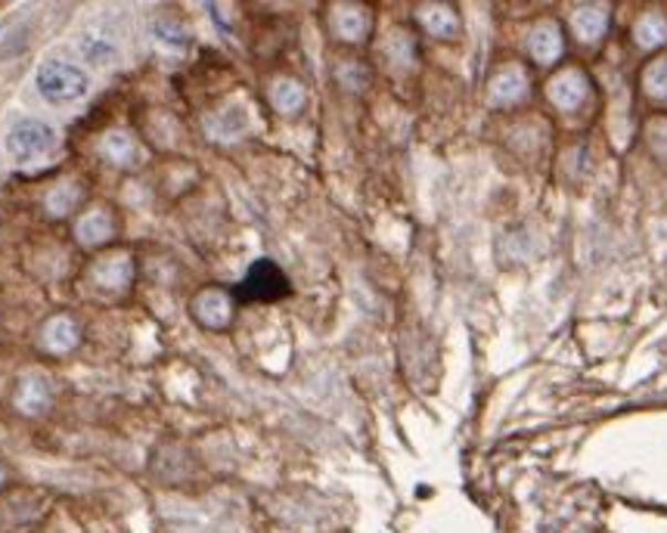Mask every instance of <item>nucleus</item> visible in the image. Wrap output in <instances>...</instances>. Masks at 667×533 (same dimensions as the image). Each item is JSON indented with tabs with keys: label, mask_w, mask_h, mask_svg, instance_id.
I'll use <instances>...</instances> for the list:
<instances>
[{
	"label": "nucleus",
	"mask_w": 667,
	"mask_h": 533,
	"mask_svg": "<svg viewBox=\"0 0 667 533\" xmlns=\"http://www.w3.org/2000/svg\"><path fill=\"white\" fill-rule=\"evenodd\" d=\"M373 10L366 3H333L326 7V29L333 34V41L345 48H361L373 34Z\"/></svg>",
	"instance_id": "4"
},
{
	"label": "nucleus",
	"mask_w": 667,
	"mask_h": 533,
	"mask_svg": "<svg viewBox=\"0 0 667 533\" xmlns=\"http://www.w3.org/2000/svg\"><path fill=\"white\" fill-rule=\"evenodd\" d=\"M268 100H271L273 112H280V115H299L304 109V103H308V91H304L302 81L295 79H277L268 87Z\"/></svg>",
	"instance_id": "16"
},
{
	"label": "nucleus",
	"mask_w": 667,
	"mask_h": 533,
	"mask_svg": "<svg viewBox=\"0 0 667 533\" xmlns=\"http://www.w3.org/2000/svg\"><path fill=\"white\" fill-rule=\"evenodd\" d=\"M572 32L584 48H603L612 32V7L608 3H584L572 13Z\"/></svg>",
	"instance_id": "12"
},
{
	"label": "nucleus",
	"mask_w": 667,
	"mask_h": 533,
	"mask_svg": "<svg viewBox=\"0 0 667 533\" xmlns=\"http://www.w3.org/2000/svg\"><path fill=\"white\" fill-rule=\"evenodd\" d=\"M79 48H81V56H84L91 65H110L112 60L118 56V44H115L103 29H91V32L81 34Z\"/></svg>",
	"instance_id": "19"
},
{
	"label": "nucleus",
	"mask_w": 667,
	"mask_h": 533,
	"mask_svg": "<svg viewBox=\"0 0 667 533\" xmlns=\"http://www.w3.org/2000/svg\"><path fill=\"white\" fill-rule=\"evenodd\" d=\"M41 345L48 354H56V357H65L72 354L75 347L81 345V323L75 316H50L41 330Z\"/></svg>",
	"instance_id": "14"
},
{
	"label": "nucleus",
	"mask_w": 667,
	"mask_h": 533,
	"mask_svg": "<svg viewBox=\"0 0 667 533\" xmlns=\"http://www.w3.org/2000/svg\"><path fill=\"white\" fill-rule=\"evenodd\" d=\"M153 34L159 38L165 48L180 50L190 44V34H187L184 25H177V22H156V25H153Z\"/></svg>",
	"instance_id": "23"
},
{
	"label": "nucleus",
	"mask_w": 667,
	"mask_h": 533,
	"mask_svg": "<svg viewBox=\"0 0 667 533\" xmlns=\"http://www.w3.org/2000/svg\"><path fill=\"white\" fill-rule=\"evenodd\" d=\"M53 143H56V130L48 122L29 118V122L13 125V130L7 134V153L17 161H34V158L44 156L48 149H53Z\"/></svg>",
	"instance_id": "7"
},
{
	"label": "nucleus",
	"mask_w": 667,
	"mask_h": 533,
	"mask_svg": "<svg viewBox=\"0 0 667 533\" xmlns=\"http://www.w3.org/2000/svg\"><path fill=\"white\" fill-rule=\"evenodd\" d=\"M528 60L534 65H543V69H550V65H556L562 56H565V48H569V38H565V29H562V22L556 19H543L538 22L531 34H528Z\"/></svg>",
	"instance_id": "9"
},
{
	"label": "nucleus",
	"mask_w": 667,
	"mask_h": 533,
	"mask_svg": "<svg viewBox=\"0 0 667 533\" xmlns=\"http://www.w3.org/2000/svg\"><path fill=\"white\" fill-rule=\"evenodd\" d=\"M34 84H38V94L44 96L48 103L63 106V103H75V100H81L91 91V75L81 65L69 63V60H48L38 69Z\"/></svg>",
	"instance_id": "1"
},
{
	"label": "nucleus",
	"mask_w": 667,
	"mask_h": 533,
	"mask_svg": "<svg viewBox=\"0 0 667 533\" xmlns=\"http://www.w3.org/2000/svg\"><path fill=\"white\" fill-rule=\"evenodd\" d=\"M639 140L652 161L667 168V112H652L639 127Z\"/></svg>",
	"instance_id": "17"
},
{
	"label": "nucleus",
	"mask_w": 667,
	"mask_h": 533,
	"mask_svg": "<svg viewBox=\"0 0 667 533\" xmlns=\"http://www.w3.org/2000/svg\"><path fill=\"white\" fill-rule=\"evenodd\" d=\"M81 187L79 184H72V180H63L60 187L50 189L48 196V211L53 218H65V215H72L75 211V205L81 202Z\"/></svg>",
	"instance_id": "22"
},
{
	"label": "nucleus",
	"mask_w": 667,
	"mask_h": 533,
	"mask_svg": "<svg viewBox=\"0 0 667 533\" xmlns=\"http://www.w3.org/2000/svg\"><path fill=\"white\" fill-rule=\"evenodd\" d=\"M7 484V466H3V462H0V487Z\"/></svg>",
	"instance_id": "24"
},
{
	"label": "nucleus",
	"mask_w": 667,
	"mask_h": 533,
	"mask_svg": "<svg viewBox=\"0 0 667 533\" xmlns=\"http://www.w3.org/2000/svg\"><path fill=\"white\" fill-rule=\"evenodd\" d=\"M100 153L110 158L112 165L125 168V165H134V161H137V143H134V137H131L127 130H110V134L103 137Z\"/></svg>",
	"instance_id": "21"
},
{
	"label": "nucleus",
	"mask_w": 667,
	"mask_h": 533,
	"mask_svg": "<svg viewBox=\"0 0 667 533\" xmlns=\"http://www.w3.org/2000/svg\"><path fill=\"white\" fill-rule=\"evenodd\" d=\"M190 314L208 332L230 330V323L237 316V295L221 289V285H206L192 295Z\"/></svg>",
	"instance_id": "6"
},
{
	"label": "nucleus",
	"mask_w": 667,
	"mask_h": 533,
	"mask_svg": "<svg viewBox=\"0 0 667 533\" xmlns=\"http://www.w3.org/2000/svg\"><path fill=\"white\" fill-rule=\"evenodd\" d=\"M630 41L639 53L658 56L667 50V10L661 7H646L639 10L630 25Z\"/></svg>",
	"instance_id": "11"
},
{
	"label": "nucleus",
	"mask_w": 667,
	"mask_h": 533,
	"mask_svg": "<svg viewBox=\"0 0 667 533\" xmlns=\"http://www.w3.org/2000/svg\"><path fill=\"white\" fill-rule=\"evenodd\" d=\"M546 100L562 115H581L596 100V87L584 69H559L546 81Z\"/></svg>",
	"instance_id": "2"
},
{
	"label": "nucleus",
	"mask_w": 667,
	"mask_h": 533,
	"mask_svg": "<svg viewBox=\"0 0 667 533\" xmlns=\"http://www.w3.org/2000/svg\"><path fill=\"white\" fill-rule=\"evenodd\" d=\"M531 96V72L522 63H503L484 84V100L491 109H519Z\"/></svg>",
	"instance_id": "3"
},
{
	"label": "nucleus",
	"mask_w": 667,
	"mask_h": 533,
	"mask_svg": "<svg viewBox=\"0 0 667 533\" xmlns=\"http://www.w3.org/2000/svg\"><path fill=\"white\" fill-rule=\"evenodd\" d=\"M134 276H137V264H134V254L131 251H103L91 264V283H94L96 292L103 295H125L127 289L134 285Z\"/></svg>",
	"instance_id": "5"
},
{
	"label": "nucleus",
	"mask_w": 667,
	"mask_h": 533,
	"mask_svg": "<svg viewBox=\"0 0 667 533\" xmlns=\"http://www.w3.org/2000/svg\"><path fill=\"white\" fill-rule=\"evenodd\" d=\"M639 91L652 103H667V50L652 56L639 72Z\"/></svg>",
	"instance_id": "18"
},
{
	"label": "nucleus",
	"mask_w": 667,
	"mask_h": 533,
	"mask_svg": "<svg viewBox=\"0 0 667 533\" xmlns=\"http://www.w3.org/2000/svg\"><path fill=\"white\" fill-rule=\"evenodd\" d=\"M416 38L407 29H395L385 38V63L395 69H410L416 63Z\"/></svg>",
	"instance_id": "20"
},
{
	"label": "nucleus",
	"mask_w": 667,
	"mask_h": 533,
	"mask_svg": "<svg viewBox=\"0 0 667 533\" xmlns=\"http://www.w3.org/2000/svg\"><path fill=\"white\" fill-rule=\"evenodd\" d=\"M112 236H115V220L106 208H91L87 215L75 220V242L84 249H100L112 242Z\"/></svg>",
	"instance_id": "15"
},
{
	"label": "nucleus",
	"mask_w": 667,
	"mask_h": 533,
	"mask_svg": "<svg viewBox=\"0 0 667 533\" xmlns=\"http://www.w3.org/2000/svg\"><path fill=\"white\" fill-rule=\"evenodd\" d=\"M19 412L25 416H44L53 407V382L44 373H25L17 382V391H13Z\"/></svg>",
	"instance_id": "13"
},
{
	"label": "nucleus",
	"mask_w": 667,
	"mask_h": 533,
	"mask_svg": "<svg viewBox=\"0 0 667 533\" xmlns=\"http://www.w3.org/2000/svg\"><path fill=\"white\" fill-rule=\"evenodd\" d=\"M239 295L249 301H280L289 295L286 273L273 261H258L249 266L246 280L239 285Z\"/></svg>",
	"instance_id": "8"
},
{
	"label": "nucleus",
	"mask_w": 667,
	"mask_h": 533,
	"mask_svg": "<svg viewBox=\"0 0 667 533\" xmlns=\"http://www.w3.org/2000/svg\"><path fill=\"white\" fill-rule=\"evenodd\" d=\"M416 25L435 41H460L462 38V17L457 7L450 3H419L414 10Z\"/></svg>",
	"instance_id": "10"
}]
</instances>
